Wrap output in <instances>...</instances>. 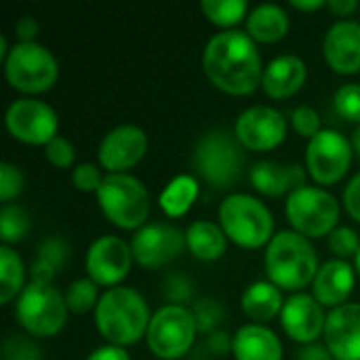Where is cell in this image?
Masks as SVG:
<instances>
[{
	"label": "cell",
	"mask_w": 360,
	"mask_h": 360,
	"mask_svg": "<svg viewBox=\"0 0 360 360\" xmlns=\"http://www.w3.org/2000/svg\"><path fill=\"white\" fill-rule=\"evenodd\" d=\"M333 105L344 120L360 124V84L354 82L342 84L333 95Z\"/></svg>",
	"instance_id": "34"
},
{
	"label": "cell",
	"mask_w": 360,
	"mask_h": 360,
	"mask_svg": "<svg viewBox=\"0 0 360 360\" xmlns=\"http://www.w3.org/2000/svg\"><path fill=\"white\" fill-rule=\"evenodd\" d=\"M30 228H32V217L21 205L11 202V205H4L0 209V238H2V245L11 247V245L21 243L30 234Z\"/></svg>",
	"instance_id": "31"
},
{
	"label": "cell",
	"mask_w": 360,
	"mask_h": 360,
	"mask_svg": "<svg viewBox=\"0 0 360 360\" xmlns=\"http://www.w3.org/2000/svg\"><path fill=\"white\" fill-rule=\"evenodd\" d=\"M93 319L101 338L118 348L143 340L152 321L146 297L131 287H112L103 291Z\"/></svg>",
	"instance_id": "2"
},
{
	"label": "cell",
	"mask_w": 360,
	"mask_h": 360,
	"mask_svg": "<svg viewBox=\"0 0 360 360\" xmlns=\"http://www.w3.org/2000/svg\"><path fill=\"white\" fill-rule=\"evenodd\" d=\"M329 249L335 255V259H348V257H356L360 251V236L356 230L348 228V226H338L331 234H329Z\"/></svg>",
	"instance_id": "35"
},
{
	"label": "cell",
	"mask_w": 360,
	"mask_h": 360,
	"mask_svg": "<svg viewBox=\"0 0 360 360\" xmlns=\"http://www.w3.org/2000/svg\"><path fill=\"white\" fill-rule=\"evenodd\" d=\"M200 11L213 25L224 27V32L234 30V25H238L251 13L245 0H202Z\"/></svg>",
	"instance_id": "30"
},
{
	"label": "cell",
	"mask_w": 360,
	"mask_h": 360,
	"mask_svg": "<svg viewBox=\"0 0 360 360\" xmlns=\"http://www.w3.org/2000/svg\"><path fill=\"white\" fill-rule=\"evenodd\" d=\"M148 143V135L141 127L120 124L103 135L97 160L108 173H127L143 160Z\"/></svg>",
	"instance_id": "16"
},
{
	"label": "cell",
	"mask_w": 360,
	"mask_h": 360,
	"mask_svg": "<svg viewBox=\"0 0 360 360\" xmlns=\"http://www.w3.org/2000/svg\"><path fill=\"white\" fill-rule=\"evenodd\" d=\"M2 360H42V350L32 335H8L2 344Z\"/></svg>",
	"instance_id": "36"
},
{
	"label": "cell",
	"mask_w": 360,
	"mask_h": 360,
	"mask_svg": "<svg viewBox=\"0 0 360 360\" xmlns=\"http://www.w3.org/2000/svg\"><path fill=\"white\" fill-rule=\"evenodd\" d=\"M188 249L186 232L173 224H146L131 240L133 259L148 270L165 268Z\"/></svg>",
	"instance_id": "13"
},
{
	"label": "cell",
	"mask_w": 360,
	"mask_h": 360,
	"mask_svg": "<svg viewBox=\"0 0 360 360\" xmlns=\"http://www.w3.org/2000/svg\"><path fill=\"white\" fill-rule=\"evenodd\" d=\"M354 270H356V274L360 276V251H359V255L354 257Z\"/></svg>",
	"instance_id": "51"
},
{
	"label": "cell",
	"mask_w": 360,
	"mask_h": 360,
	"mask_svg": "<svg viewBox=\"0 0 360 360\" xmlns=\"http://www.w3.org/2000/svg\"><path fill=\"white\" fill-rule=\"evenodd\" d=\"M234 135L245 150L270 152L287 137V118L270 105L247 108L234 124Z\"/></svg>",
	"instance_id": "14"
},
{
	"label": "cell",
	"mask_w": 360,
	"mask_h": 360,
	"mask_svg": "<svg viewBox=\"0 0 360 360\" xmlns=\"http://www.w3.org/2000/svg\"><path fill=\"white\" fill-rule=\"evenodd\" d=\"M6 82L25 95H40L55 86L59 63L55 55L38 42H15L4 59Z\"/></svg>",
	"instance_id": "8"
},
{
	"label": "cell",
	"mask_w": 360,
	"mask_h": 360,
	"mask_svg": "<svg viewBox=\"0 0 360 360\" xmlns=\"http://www.w3.org/2000/svg\"><path fill=\"white\" fill-rule=\"evenodd\" d=\"M308 78V65L297 55H278L266 68L262 76V89L272 99H287L300 93Z\"/></svg>",
	"instance_id": "21"
},
{
	"label": "cell",
	"mask_w": 360,
	"mask_h": 360,
	"mask_svg": "<svg viewBox=\"0 0 360 360\" xmlns=\"http://www.w3.org/2000/svg\"><path fill=\"white\" fill-rule=\"evenodd\" d=\"M23 186H25V177L21 169L11 162H2L0 165V200L4 205H11V200L23 192Z\"/></svg>",
	"instance_id": "38"
},
{
	"label": "cell",
	"mask_w": 360,
	"mask_h": 360,
	"mask_svg": "<svg viewBox=\"0 0 360 360\" xmlns=\"http://www.w3.org/2000/svg\"><path fill=\"white\" fill-rule=\"evenodd\" d=\"M323 338L335 360H360V304L331 310Z\"/></svg>",
	"instance_id": "19"
},
{
	"label": "cell",
	"mask_w": 360,
	"mask_h": 360,
	"mask_svg": "<svg viewBox=\"0 0 360 360\" xmlns=\"http://www.w3.org/2000/svg\"><path fill=\"white\" fill-rule=\"evenodd\" d=\"M266 276L281 291H302L314 283L319 272V253L310 238L295 230L274 234L264 255Z\"/></svg>",
	"instance_id": "3"
},
{
	"label": "cell",
	"mask_w": 360,
	"mask_h": 360,
	"mask_svg": "<svg viewBox=\"0 0 360 360\" xmlns=\"http://www.w3.org/2000/svg\"><path fill=\"white\" fill-rule=\"evenodd\" d=\"M86 360H131V356H129V352L124 348L108 344V346H101V348L93 350L86 356Z\"/></svg>",
	"instance_id": "45"
},
{
	"label": "cell",
	"mask_w": 360,
	"mask_h": 360,
	"mask_svg": "<svg viewBox=\"0 0 360 360\" xmlns=\"http://www.w3.org/2000/svg\"><path fill=\"white\" fill-rule=\"evenodd\" d=\"M8 42H6V36L4 34H0V61H4L6 59V55H8Z\"/></svg>",
	"instance_id": "49"
},
{
	"label": "cell",
	"mask_w": 360,
	"mask_h": 360,
	"mask_svg": "<svg viewBox=\"0 0 360 360\" xmlns=\"http://www.w3.org/2000/svg\"><path fill=\"white\" fill-rule=\"evenodd\" d=\"M344 207L348 215L360 224V173H356L344 190Z\"/></svg>",
	"instance_id": "42"
},
{
	"label": "cell",
	"mask_w": 360,
	"mask_h": 360,
	"mask_svg": "<svg viewBox=\"0 0 360 360\" xmlns=\"http://www.w3.org/2000/svg\"><path fill=\"white\" fill-rule=\"evenodd\" d=\"M188 251L200 262H215L226 253L228 236L224 234L221 226L215 221L198 219L188 226L186 230Z\"/></svg>",
	"instance_id": "26"
},
{
	"label": "cell",
	"mask_w": 360,
	"mask_h": 360,
	"mask_svg": "<svg viewBox=\"0 0 360 360\" xmlns=\"http://www.w3.org/2000/svg\"><path fill=\"white\" fill-rule=\"evenodd\" d=\"M352 146H354V152H356V156L360 158V124H359V129L354 131V137H352Z\"/></svg>",
	"instance_id": "50"
},
{
	"label": "cell",
	"mask_w": 360,
	"mask_h": 360,
	"mask_svg": "<svg viewBox=\"0 0 360 360\" xmlns=\"http://www.w3.org/2000/svg\"><path fill=\"white\" fill-rule=\"evenodd\" d=\"M323 53L335 74L352 76L360 72V23L352 19L335 21L325 34Z\"/></svg>",
	"instance_id": "18"
},
{
	"label": "cell",
	"mask_w": 360,
	"mask_h": 360,
	"mask_svg": "<svg viewBox=\"0 0 360 360\" xmlns=\"http://www.w3.org/2000/svg\"><path fill=\"white\" fill-rule=\"evenodd\" d=\"M68 262H70V245L65 243V238L59 234L49 236L38 247L36 259L32 262L30 268V281L53 285L55 276L63 270Z\"/></svg>",
	"instance_id": "27"
},
{
	"label": "cell",
	"mask_w": 360,
	"mask_h": 360,
	"mask_svg": "<svg viewBox=\"0 0 360 360\" xmlns=\"http://www.w3.org/2000/svg\"><path fill=\"white\" fill-rule=\"evenodd\" d=\"M291 124H293L295 133L302 135V137H306V139H314L323 131L321 116L310 105H297L291 112Z\"/></svg>",
	"instance_id": "39"
},
{
	"label": "cell",
	"mask_w": 360,
	"mask_h": 360,
	"mask_svg": "<svg viewBox=\"0 0 360 360\" xmlns=\"http://www.w3.org/2000/svg\"><path fill=\"white\" fill-rule=\"evenodd\" d=\"M297 360H335L325 344H310L297 352Z\"/></svg>",
	"instance_id": "46"
},
{
	"label": "cell",
	"mask_w": 360,
	"mask_h": 360,
	"mask_svg": "<svg viewBox=\"0 0 360 360\" xmlns=\"http://www.w3.org/2000/svg\"><path fill=\"white\" fill-rule=\"evenodd\" d=\"M40 32V25L34 17L23 15L17 23H15V34L19 38V42H36V36Z\"/></svg>",
	"instance_id": "43"
},
{
	"label": "cell",
	"mask_w": 360,
	"mask_h": 360,
	"mask_svg": "<svg viewBox=\"0 0 360 360\" xmlns=\"http://www.w3.org/2000/svg\"><path fill=\"white\" fill-rule=\"evenodd\" d=\"M101 295H99V285L93 283L91 278H78L68 287L65 293V304L68 310L74 314H86V312H95L97 304H99Z\"/></svg>",
	"instance_id": "32"
},
{
	"label": "cell",
	"mask_w": 360,
	"mask_h": 360,
	"mask_svg": "<svg viewBox=\"0 0 360 360\" xmlns=\"http://www.w3.org/2000/svg\"><path fill=\"white\" fill-rule=\"evenodd\" d=\"M194 295V283L192 278L184 274H169L162 281V297L171 306H184L192 300Z\"/></svg>",
	"instance_id": "37"
},
{
	"label": "cell",
	"mask_w": 360,
	"mask_h": 360,
	"mask_svg": "<svg viewBox=\"0 0 360 360\" xmlns=\"http://www.w3.org/2000/svg\"><path fill=\"white\" fill-rule=\"evenodd\" d=\"M291 6L297 11H304V13H312V11L325 8L327 2H323V0H291Z\"/></svg>",
	"instance_id": "48"
},
{
	"label": "cell",
	"mask_w": 360,
	"mask_h": 360,
	"mask_svg": "<svg viewBox=\"0 0 360 360\" xmlns=\"http://www.w3.org/2000/svg\"><path fill=\"white\" fill-rule=\"evenodd\" d=\"M352 158V141L338 131L323 129L314 139L308 141L306 169L319 186H333L346 177Z\"/></svg>",
	"instance_id": "11"
},
{
	"label": "cell",
	"mask_w": 360,
	"mask_h": 360,
	"mask_svg": "<svg viewBox=\"0 0 360 360\" xmlns=\"http://www.w3.org/2000/svg\"><path fill=\"white\" fill-rule=\"evenodd\" d=\"M25 266L17 251L0 245V304H11L25 289Z\"/></svg>",
	"instance_id": "29"
},
{
	"label": "cell",
	"mask_w": 360,
	"mask_h": 360,
	"mask_svg": "<svg viewBox=\"0 0 360 360\" xmlns=\"http://www.w3.org/2000/svg\"><path fill=\"white\" fill-rule=\"evenodd\" d=\"M219 226L228 240L243 249L268 247L274 238V215L255 196L234 192L219 205Z\"/></svg>",
	"instance_id": "4"
},
{
	"label": "cell",
	"mask_w": 360,
	"mask_h": 360,
	"mask_svg": "<svg viewBox=\"0 0 360 360\" xmlns=\"http://www.w3.org/2000/svg\"><path fill=\"white\" fill-rule=\"evenodd\" d=\"M95 196L105 219L120 230H139L150 217V192L129 173H108Z\"/></svg>",
	"instance_id": "6"
},
{
	"label": "cell",
	"mask_w": 360,
	"mask_h": 360,
	"mask_svg": "<svg viewBox=\"0 0 360 360\" xmlns=\"http://www.w3.org/2000/svg\"><path fill=\"white\" fill-rule=\"evenodd\" d=\"M131 245L120 236H99L86 251V274L99 287H120L133 266Z\"/></svg>",
	"instance_id": "15"
},
{
	"label": "cell",
	"mask_w": 360,
	"mask_h": 360,
	"mask_svg": "<svg viewBox=\"0 0 360 360\" xmlns=\"http://www.w3.org/2000/svg\"><path fill=\"white\" fill-rule=\"evenodd\" d=\"M19 327L32 338H55L68 323L65 295L51 285L30 281L15 304Z\"/></svg>",
	"instance_id": "7"
},
{
	"label": "cell",
	"mask_w": 360,
	"mask_h": 360,
	"mask_svg": "<svg viewBox=\"0 0 360 360\" xmlns=\"http://www.w3.org/2000/svg\"><path fill=\"white\" fill-rule=\"evenodd\" d=\"M356 285V270L344 259L325 262L312 283V295L323 308H340L348 302Z\"/></svg>",
	"instance_id": "20"
},
{
	"label": "cell",
	"mask_w": 360,
	"mask_h": 360,
	"mask_svg": "<svg viewBox=\"0 0 360 360\" xmlns=\"http://www.w3.org/2000/svg\"><path fill=\"white\" fill-rule=\"evenodd\" d=\"M251 184L264 196H285L306 186V171L300 165H283L276 160H259L251 169Z\"/></svg>",
	"instance_id": "22"
},
{
	"label": "cell",
	"mask_w": 360,
	"mask_h": 360,
	"mask_svg": "<svg viewBox=\"0 0 360 360\" xmlns=\"http://www.w3.org/2000/svg\"><path fill=\"white\" fill-rule=\"evenodd\" d=\"M72 184L78 192H84V194H91L101 188L103 184V175H101V169L93 162H80L74 167L72 171Z\"/></svg>",
	"instance_id": "40"
},
{
	"label": "cell",
	"mask_w": 360,
	"mask_h": 360,
	"mask_svg": "<svg viewBox=\"0 0 360 360\" xmlns=\"http://www.w3.org/2000/svg\"><path fill=\"white\" fill-rule=\"evenodd\" d=\"M198 327L194 314L186 306H162L152 314L146 342L152 354L160 360L184 359L194 346Z\"/></svg>",
	"instance_id": "10"
},
{
	"label": "cell",
	"mask_w": 360,
	"mask_h": 360,
	"mask_svg": "<svg viewBox=\"0 0 360 360\" xmlns=\"http://www.w3.org/2000/svg\"><path fill=\"white\" fill-rule=\"evenodd\" d=\"M232 342H234V338H230L226 331H215V333H211V338L207 342V348H209L211 354L224 356V354L232 352Z\"/></svg>",
	"instance_id": "44"
},
{
	"label": "cell",
	"mask_w": 360,
	"mask_h": 360,
	"mask_svg": "<svg viewBox=\"0 0 360 360\" xmlns=\"http://www.w3.org/2000/svg\"><path fill=\"white\" fill-rule=\"evenodd\" d=\"M240 306L245 316L253 321V325H264L281 316L285 308V300H283V291L276 285H272L270 281H257L245 289L240 297Z\"/></svg>",
	"instance_id": "24"
},
{
	"label": "cell",
	"mask_w": 360,
	"mask_h": 360,
	"mask_svg": "<svg viewBox=\"0 0 360 360\" xmlns=\"http://www.w3.org/2000/svg\"><path fill=\"white\" fill-rule=\"evenodd\" d=\"M327 8L335 15V17H350L360 8L359 0H329Z\"/></svg>",
	"instance_id": "47"
},
{
	"label": "cell",
	"mask_w": 360,
	"mask_h": 360,
	"mask_svg": "<svg viewBox=\"0 0 360 360\" xmlns=\"http://www.w3.org/2000/svg\"><path fill=\"white\" fill-rule=\"evenodd\" d=\"M236 360H283V342L266 325H245L232 342Z\"/></svg>",
	"instance_id": "23"
},
{
	"label": "cell",
	"mask_w": 360,
	"mask_h": 360,
	"mask_svg": "<svg viewBox=\"0 0 360 360\" xmlns=\"http://www.w3.org/2000/svg\"><path fill=\"white\" fill-rule=\"evenodd\" d=\"M198 333H215L217 327L224 323L226 319V310L221 306V302L213 300V297H202L194 304L192 308Z\"/></svg>",
	"instance_id": "33"
},
{
	"label": "cell",
	"mask_w": 360,
	"mask_h": 360,
	"mask_svg": "<svg viewBox=\"0 0 360 360\" xmlns=\"http://www.w3.org/2000/svg\"><path fill=\"white\" fill-rule=\"evenodd\" d=\"M202 70L219 91L245 97L262 86L264 63L257 42L240 30L215 34L202 53Z\"/></svg>",
	"instance_id": "1"
},
{
	"label": "cell",
	"mask_w": 360,
	"mask_h": 360,
	"mask_svg": "<svg viewBox=\"0 0 360 360\" xmlns=\"http://www.w3.org/2000/svg\"><path fill=\"white\" fill-rule=\"evenodd\" d=\"M198 192H200V186H198L196 177H192V175H177L160 192V198H158L160 209L169 217H184L192 209V205L196 202Z\"/></svg>",
	"instance_id": "28"
},
{
	"label": "cell",
	"mask_w": 360,
	"mask_h": 360,
	"mask_svg": "<svg viewBox=\"0 0 360 360\" xmlns=\"http://www.w3.org/2000/svg\"><path fill=\"white\" fill-rule=\"evenodd\" d=\"M4 124L13 139L27 146H46L57 137L59 118L46 101L21 97L6 108Z\"/></svg>",
	"instance_id": "12"
},
{
	"label": "cell",
	"mask_w": 360,
	"mask_h": 360,
	"mask_svg": "<svg viewBox=\"0 0 360 360\" xmlns=\"http://www.w3.org/2000/svg\"><path fill=\"white\" fill-rule=\"evenodd\" d=\"M289 15L278 4H259L247 17V34L262 44L281 42L289 32Z\"/></svg>",
	"instance_id": "25"
},
{
	"label": "cell",
	"mask_w": 360,
	"mask_h": 360,
	"mask_svg": "<svg viewBox=\"0 0 360 360\" xmlns=\"http://www.w3.org/2000/svg\"><path fill=\"white\" fill-rule=\"evenodd\" d=\"M44 158L55 167V169H70L76 160V150L72 146V141H68L65 137L57 135L53 141H49L44 146Z\"/></svg>",
	"instance_id": "41"
},
{
	"label": "cell",
	"mask_w": 360,
	"mask_h": 360,
	"mask_svg": "<svg viewBox=\"0 0 360 360\" xmlns=\"http://www.w3.org/2000/svg\"><path fill=\"white\" fill-rule=\"evenodd\" d=\"M285 213L293 230L306 238L329 236L340 221L338 198L316 186H304L287 196Z\"/></svg>",
	"instance_id": "9"
},
{
	"label": "cell",
	"mask_w": 360,
	"mask_h": 360,
	"mask_svg": "<svg viewBox=\"0 0 360 360\" xmlns=\"http://www.w3.org/2000/svg\"><path fill=\"white\" fill-rule=\"evenodd\" d=\"M281 327L297 344L310 346L316 344L321 335H325L327 314L325 308L308 293H295L285 302L281 312Z\"/></svg>",
	"instance_id": "17"
},
{
	"label": "cell",
	"mask_w": 360,
	"mask_h": 360,
	"mask_svg": "<svg viewBox=\"0 0 360 360\" xmlns=\"http://www.w3.org/2000/svg\"><path fill=\"white\" fill-rule=\"evenodd\" d=\"M236 135L226 129H213L205 133L192 154L194 169L202 181L215 190L232 188L245 169V154Z\"/></svg>",
	"instance_id": "5"
}]
</instances>
